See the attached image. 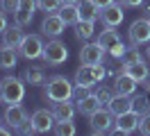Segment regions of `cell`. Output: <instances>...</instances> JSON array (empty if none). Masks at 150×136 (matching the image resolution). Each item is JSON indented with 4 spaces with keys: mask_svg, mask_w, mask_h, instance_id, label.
Masks as SVG:
<instances>
[{
    "mask_svg": "<svg viewBox=\"0 0 150 136\" xmlns=\"http://www.w3.org/2000/svg\"><path fill=\"white\" fill-rule=\"evenodd\" d=\"M77 111L82 113V116H91L93 111H98V109H103V102L98 100V95L96 93H86V95H82V98H77Z\"/></svg>",
    "mask_w": 150,
    "mask_h": 136,
    "instance_id": "obj_16",
    "label": "cell"
},
{
    "mask_svg": "<svg viewBox=\"0 0 150 136\" xmlns=\"http://www.w3.org/2000/svg\"><path fill=\"white\" fill-rule=\"evenodd\" d=\"M137 86H139V82L125 70L114 80V91H116V93H123V95H134V93H137Z\"/></svg>",
    "mask_w": 150,
    "mask_h": 136,
    "instance_id": "obj_14",
    "label": "cell"
},
{
    "mask_svg": "<svg viewBox=\"0 0 150 136\" xmlns=\"http://www.w3.org/2000/svg\"><path fill=\"white\" fill-rule=\"evenodd\" d=\"M32 18H34L32 11H28V9H18V11L14 14V23H16L18 27H28L30 23H32Z\"/></svg>",
    "mask_w": 150,
    "mask_h": 136,
    "instance_id": "obj_29",
    "label": "cell"
},
{
    "mask_svg": "<svg viewBox=\"0 0 150 136\" xmlns=\"http://www.w3.org/2000/svg\"><path fill=\"white\" fill-rule=\"evenodd\" d=\"M43 41H41V36L39 34H28L25 39H23V43H21L18 48V54L23 57V59H28V61H32V59H39L41 54H43Z\"/></svg>",
    "mask_w": 150,
    "mask_h": 136,
    "instance_id": "obj_6",
    "label": "cell"
},
{
    "mask_svg": "<svg viewBox=\"0 0 150 136\" xmlns=\"http://www.w3.org/2000/svg\"><path fill=\"white\" fill-rule=\"evenodd\" d=\"M123 7H139V5H143V0H121Z\"/></svg>",
    "mask_w": 150,
    "mask_h": 136,
    "instance_id": "obj_36",
    "label": "cell"
},
{
    "mask_svg": "<svg viewBox=\"0 0 150 136\" xmlns=\"http://www.w3.org/2000/svg\"><path fill=\"white\" fill-rule=\"evenodd\" d=\"M32 125L37 129V134H48V132H52V127H55V116H52V111H48V109H37L34 113H32Z\"/></svg>",
    "mask_w": 150,
    "mask_h": 136,
    "instance_id": "obj_10",
    "label": "cell"
},
{
    "mask_svg": "<svg viewBox=\"0 0 150 136\" xmlns=\"http://www.w3.org/2000/svg\"><path fill=\"white\" fill-rule=\"evenodd\" d=\"M11 134V127L7 129V127H2V120H0V136H9Z\"/></svg>",
    "mask_w": 150,
    "mask_h": 136,
    "instance_id": "obj_38",
    "label": "cell"
},
{
    "mask_svg": "<svg viewBox=\"0 0 150 136\" xmlns=\"http://www.w3.org/2000/svg\"><path fill=\"white\" fill-rule=\"evenodd\" d=\"M96 95H98V100H100L103 104H109V102H112V98L116 95V91L109 89V86H100V89L96 91Z\"/></svg>",
    "mask_w": 150,
    "mask_h": 136,
    "instance_id": "obj_31",
    "label": "cell"
},
{
    "mask_svg": "<svg viewBox=\"0 0 150 136\" xmlns=\"http://www.w3.org/2000/svg\"><path fill=\"white\" fill-rule=\"evenodd\" d=\"M123 63H134V61H143V54L139 52V45H134L132 43L127 50H125V54H123Z\"/></svg>",
    "mask_w": 150,
    "mask_h": 136,
    "instance_id": "obj_28",
    "label": "cell"
},
{
    "mask_svg": "<svg viewBox=\"0 0 150 136\" xmlns=\"http://www.w3.org/2000/svg\"><path fill=\"white\" fill-rule=\"evenodd\" d=\"M77 9H80V20H93L96 23L100 18V7L96 5L93 0H80Z\"/></svg>",
    "mask_w": 150,
    "mask_h": 136,
    "instance_id": "obj_21",
    "label": "cell"
},
{
    "mask_svg": "<svg viewBox=\"0 0 150 136\" xmlns=\"http://www.w3.org/2000/svg\"><path fill=\"white\" fill-rule=\"evenodd\" d=\"M123 18H125V11H123L121 2H114L109 7L100 9V20H103L105 25H109V27H118L123 23Z\"/></svg>",
    "mask_w": 150,
    "mask_h": 136,
    "instance_id": "obj_13",
    "label": "cell"
},
{
    "mask_svg": "<svg viewBox=\"0 0 150 136\" xmlns=\"http://www.w3.org/2000/svg\"><path fill=\"white\" fill-rule=\"evenodd\" d=\"M62 2H64V5H77L80 0H62Z\"/></svg>",
    "mask_w": 150,
    "mask_h": 136,
    "instance_id": "obj_40",
    "label": "cell"
},
{
    "mask_svg": "<svg viewBox=\"0 0 150 136\" xmlns=\"http://www.w3.org/2000/svg\"><path fill=\"white\" fill-rule=\"evenodd\" d=\"M146 54H148V59H150V43H148V50H146Z\"/></svg>",
    "mask_w": 150,
    "mask_h": 136,
    "instance_id": "obj_42",
    "label": "cell"
},
{
    "mask_svg": "<svg viewBox=\"0 0 150 136\" xmlns=\"http://www.w3.org/2000/svg\"><path fill=\"white\" fill-rule=\"evenodd\" d=\"M25 98V80H18L14 75H7L0 80V100L7 104H16L23 102Z\"/></svg>",
    "mask_w": 150,
    "mask_h": 136,
    "instance_id": "obj_2",
    "label": "cell"
},
{
    "mask_svg": "<svg viewBox=\"0 0 150 136\" xmlns=\"http://www.w3.org/2000/svg\"><path fill=\"white\" fill-rule=\"evenodd\" d=\"M127 36L134 45H146L150 43V18H137L132 20L130 30H127Z\"/></svg>",
    "mask_w": 150,
    "mask_h": 136,
    "instance_id": "obj_7",
    "label": "cell"
},
{
    "mask_svg": "<svg viewBox=\"0 0 150 136\" xmlns=\"http://www.w3.org/2000/svg\"><path fill=\"white\" fill-rule=\"evenodd\" d=\"M132 109L141 113V116H148L150 113V98L146 93H134L132 95Z\"/></svg>",
    "mask_w": 150,
    "mask_h": 136,
    "instance_id": "obj_26",
    "label": "cell"
},
{
    "mask_svg": "<svg viewBox=\"0 0 150 136\" xmlns=\"http://www.w3.org/2000/svg\"><path fill=\"white\" fill-rule=\"evenodd\" d=\"M57 14L62 16V20H64L66 25H75V23H80V9H77V5H62Z\"/></svg>",
    "mask_w": 150,
    "mask_h": 136,
    "instance_id": "obj_24",
    "label": "cell"
},
{
    "mask_svg": "<svg viewBox=\"0 0 150 136\" xmlns=\"http://www.w3.org/2000/svg\"><path fill=\"white\" fill-rule=\"evenodd\" d=\"M5 30H7V11L0 9V32H5Z\"/></svg>",
    "mask_w": 150,
    "mask_h": 136,
    "instance_id": "obj_35",
    "label": "cell"
},
{
    "mask_svg": "<svg viewBox=\"0 0 150 136\" xmlns=\"http://www.w3.org/2000/svg\"><path fill=\"white\" fill-rule=\"evenodd\" d=\"M96 41L103 45L107 52H109V50H112V48H114L116 43H121V36H118V32H116V27L105 25V30L100 32V34H98V39H96Z\"/></svg>",
    "mask_w": 150,
    "mask_h": 136,
    "instance_id": "obj_22",
    "label": "cell"
},
{
    "mask_svg": "<svg viewBox=\"0 0 150 136\" xmlns=\"http://www.w3.org/2000/svg\"><path fill=\"white\" fill-rule=\"evenodd\" d=\"M37 5L41 11H46V14H52V11H59V7L64 5L62 0H37Z\"/></svg>",
    "mask_w": 150,
    "mask_h": 136,
    "instance_id": "obj_30",
    "label": "cell"
},
{
    "mask_svg": "<svg viewBox=\"0 0 150 136\" xmlns=\"http://www.w3.org/2000/svg\"><path fill=\"white\" fill-rule=\"evenodd\" d=\"M18 7H21V0H2V9L7 14H16Z\"/></svg>",
    "mask_w": 150,
    "mask_h": 136,
    "instance_id": "obj_33",
    "label": "cell"
},
{
    "mask_svg": "<svg viewBox=\"0 0 150 136\" xmlns=\"http://www.w3.org/2000/svg\"><path fill=\"white\" fill-rule=\"evenodd\" d=\"M75 36L80 39V41H86V39H91L96 32V23L93 20H80V23H75Z\"/></svg>",
    "mask_w": 150,
    "mask_h": 136,
    "instance_id": "obj_25",
    "label": "cell"
},
{
    "mask_svg": "<svg viewBox=\"0 0 150 136\" xmlns=\"http://www.w3.org/2000/svg\"><path fill=\"white\" fill-rule=\"evenodd\" d=\"M43 61L48 66H62V63L68 59V45L64 41H59V36L50 39L46 45H43Z\"/></svg>",
    "mask_w": 150,
    "mask_h": 136,
    "instance_id": "obj_4",
    "label": "cell"
},
{
    "mask_svg": "<svg viewBox=\"0 0 150 136\" xmlns=\"http://www.w3.org/2000/svg\"><path fill=\"white\" fill-rule=\"evenodd\" d=\"M143 86H146V91H148V93H150V77H148V80H146V82H143Z\"/></svg>",
    "mask_w": 150,
    "mask_h": 136,
    "instance_id": "obj_41",
    "label": "cell"
},
{
    "mask_svg": "<svg viewBox=\"0 0 150 136\" xmlns=\"http://www.w3.org/2000/svg\"><path fill=\"white\" fill-rule=\"evenodd\" d=\"M107 109L112 111L114 116H121L125 111H132V95H123V93H116L112 98V102L107 104Z\"/></svg>",
    "mask_w": 150,
    "mask_h": 136,
    "instance_id": "obj_19",
    "label": "cell"
},
{
    "mask_svg": "<svg viewBox=\"0 0 150 136\" xmlns=\"http://www.w3.org/2000/svg\"><path fill=\"white\" fill-rule=\"evenodd\" d=\"M73 91L75 84H71L68 77L64 75H52L46 80V86H43V100L46 102H64V100H73Z\"/></svg>",
    "mask_w": 150,
    "mask_h": 136,
    "instance_id": "obj_1",
    "label": "cell"
},
{
    "mask_svg": "<svg viewBox=\"0 0 150 136\" xmlns=\"http://www.w3.org/2000/svg\"><path fill=\"white\" fill-rule=\"evenodd\" d=\"M141 113H137L134 109L132 111H125L121 116H116V123H114V132H118V134H132V132H137L141 125ZM112 132V134H114Z\"/></svg>",
    "mask_w": 150,
    "mask_h": 136,
    "instance_id": "obj_8",
    "label": "cell"
},
{
    "mask_svg": "<svg viewBox=\"0 0 150 136\" xmlns=\"http://www.w3.org/2000/svg\"><path fill=\"white\" fill-rule=\"evenodd\" d=\"M52 132H55V134H59V136H73L77 129H75L73 120H59V123H55Z\"/></svg>",
    "mask_w": 150,
    "mask_h": 136,
    "instance_id": "obj_27",
    "label": "cell"
},
{
    "mask_svg": "<svg viewBox=\"0 0 150 136\" xmlns=\"http://www.w3.org/2000/svg\"><path fill=\"white\" fill-rule=\"evenodd\" d=\"M18 57H21L18 50L2 45V48H0V70H14L16 63H18Z\"/></svg>",
    "mask_w": 150,
    "mask_h": 136,
    "instance_id": "obj_20",
    "label": "cell"
},
{
    "mask_svg": "<svg viewBox=\"0 0 150 136\" xmlns=\"http://www.w3.org/2000/svg\"><path fill=\"white\" fill-rule=\"evenodd\" d=\"M107 77V70H105L103 63H82L77 70H75V84L77 86H96Z\"/></svg>",
    "mask_w": 150,
    "mask_h": 136,
    "instance_id": "obj_3",
    "label": "cell"
},
{
    "mask_svg": "<svg viewBox=\"0 0 150 136\" xmlns=\"http://www.w3.org/2000/svg\"><path fill=\"white\" fill-rule=\"evenodd\" d=\"M114 113L109 109H98L89 116V125H91V134H112L114 132Z\"/></svg>",
    "mask_w": 150,
    "mask_h": 136,
    "instance_id": "obj_5",
    "label": "cell"
},
{
    "mask_svg": "<svg viewBox=\"0 0 150 136\" xmlns=\"http://www.w3.org/2000/svg\"><path fill=\"white\" fill-rule=\"evenodd\" d=\"M96 5H98V7L103 9V7H109V5H114V2H116V0H93Z\"/></svg>",
    "mask_w": 150,
    "mask_h": 136,
    "instance_id": "obj_37",
    "label": "cell"
},
{
    "mask_svg": "<svg viewBox=\"0 0 150 136\" xmlns=\"http://www.w3.org/2000/svg\"><path fill=\"white\" fill-rule=\"evenodd\" d=\"M23 39H25V34H23V27H18V25L7 27V30L2 32V45L14 48V50H18V48H21Z\"/></svg>",
    "mask_w": 150,
    "mask_h": 136,
    "instance_id": "obj_18",
    "label": "cell"
},
{
    "mask_svg": "<svg viewBox=\"0 0 150 136\" xmlns=\"http://www.w3.org/2000/svg\"><path fill=\"white\" fill-rule=\"evenodd\" d=\"M141 7H143V14H148V18H150V0H143Z\"/></svg>",
    "mask_w": 150,
    "mask_h": 136,
    "instance_id": "obj_39",
    "label": "cell"
},
{
    "mask_svg": "<svg viewBox=\"0 0 150 136\" xmlns=\"http://www.w3.org/2000/svg\"><path fill=\"white\" fill-rule=\"evenodd\" d=\"M123 70L130 73L134 80L139 82V84H143V82L150 77V70L148 66H146V61H134V63H123Z\"/></svg>",
    "mask_w": 150,
    "mask_h": 136,
    "instance_id": "obj_23",
    "label": "cell"
},
{
    "mask_svg": "<svg viewBox=\"0 0 150 136\" xmlns=\"http://www.w3.org/2000/svg\"><path fill=\"white\" fill-rule=\"evenodd\" d=\"M105 54H107V50L96 41V43H84L77 57H80V63H103Z\"/></svg>",
    "mask_w": 150,
    "mask_h": 136,
    "instance_id": "obj_11",
    "label": "cell"
},
{
    "mask_svg": "<svg viewBox=\"0 0 150 136\" xmlns=\"http://www.w3.org/2000/svg\"><path fill=\"white\" fill-rule=\"evenodd\" d=\"M139 132H141L143 136H150V113H148V116H143V118H141Z\"/></svg>",
    "mask_w": 150,
    "mask_h": 136,
    "instance_id": "obj_34",
    "label": "cell"
},
{
    "mask_svg": "<svg viewBox=\"0 0 150 136\" xmlns=\"http://www.w3.org/2000/svg\"><path fill=\"white\" fill-rule=\"evenodd\" d=\"M50 111H52L55 120L59 123V120H73L77 107L73 104V100H64V102H52V109H50Z\"/></svg>",
    "mask_w": 150,
    "mask_h": 136,
    "instance_id": "obj_15",
    "label": "cell"
},
{
    "mask_svg": "<svg viewBox=\"0 0 150 136\" xmlns=\"http://www.w3.org/2000/svg\"><path fill=\"white\" fill-rule=\"evenodd\" d=\"M23 80H25V84H30V86H41V84H46V80H48L46 68H43V66H28V68L23 70Z\"/></svg>",
    "mask_w": 150,
    "mask_h": 136,
    "instance_id": "obj_17",
    "label": "cell"
},
{
    "mask_svg": "<svg viewBox=\"0 0 150 136\" xmlns=\"http://www.w3.org/2000/svg\"><path fill=\"white\" fill-rule=\"evenodd\" d=\"M16 134H21V136H32V134H37V129H34V125H32V118H28L23 125L16 129Z\"/></svg>",
    "mask_w": 150,
    "mask_h": 136,
    "instance_id": "obj_32",
    "label": "cell"
},
{
    "mask_svg": "<svg viewBox=\"0 0 150 136\" xmlns=\"http://www.w3.org/2000/svg\"><path fill=\"white\" fill-rule=\"evenodd\" d=\"M2 120H5V125H7V127H11V129L16 132V129L28 120V111H25V107H23L21 102H16V104H7Z\"/></svg>",
    "mask_w": 150,
    "mask_h": 136,
    "instance_id": "obj_9",
    "label": "cell"
},
{
    "mask_svg": "<svg viewBox=\"0 0 150 136\" xmlns=\"http://www.w3.org/2000/svg\"><path fill=\"white\" fill-rule=\"evenodd\" d=\"M64 27H66V23L62 20V16L57 11H52V14H46L43 23H41V32L46 36H50V39H55V36L64 34Z\"/></svg>",
    "mask_w": 150,
    "mask_h": 136,
    "instance_id": "obj_12",
    "label": "cell"
}]
</instances>
